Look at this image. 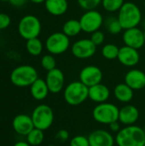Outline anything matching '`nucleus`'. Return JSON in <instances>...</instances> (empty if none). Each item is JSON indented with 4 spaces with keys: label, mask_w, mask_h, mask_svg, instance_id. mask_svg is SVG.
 Masks as SVG:
<instances>
[{
    "label": "nucleus",
    "mask_w": 145,
    "mask_h": 146,
    "mask_svg": "<svg viewBox=\"0 0 145 146\" xmlns=\"http://www.w3.org/2000/svg\"><path fill=\"white\" fill-rule=\"evenodd\" d=\"M110 96L109 87L102 83L89 87V98L97 104H102L108 101Z\"/></svg>",
    "instance_id": "obj_19"
},
{
    "label": "nucleus",
    "mask_w": 145,
    "mask_h": 146,
    "mask_svg": "<svg viewBox=\"0 0 145 146\" xmlns=\"http://www.w3.org/2000/svg\"><path fill=\"white\" fill-rule=\"evenodd\" d=\"M106 28L108 32L113 35H116L123 30L121 24L116 17H110L106 21Z\"/></svg>",
    "instance_id": "obj_27"
},
{
    "label": "nucleus",
    "mask_w": 145,
    "mask_h": 146,
    "mask_svg": "<svg viewBox=\"0 0 145 146\" xmlns=\"http://www.w3.org/2000/svg\"><path fill=\"white\" fill-rule=\"evenodd\" d=\"M117 146H144L145 144L144 129L136 126H125L116 133Z\"/></svg>",
    "instance_id": "obj_1"
},
{
    "label": "nucleus",
    "mask_w": 145,
    "mask_h": 146,
    "mask_svg": "<svg viewBox=\"0 0 145 146\" xmlns=\"http://www.w3.org/2000/svg\"><path fill=\"white\" fill-rule=\"evenodd\" d=\"M144 146H145V144H144Z\"/></svg>",
    "instance_id": "obj_45"
},
{
    "label": "nucleus",
    "mask_w": 145,
    "mask_h": 146,
    "mask_svg": "<svg viewBox=\"0 0 145 146\" xmlns=\"http://www.w3.org/2000/svg\"><path fill=\"white\" fill-rule=\"evenodd\" d=\"M119 113L120 110L115 104L105 102L98 104L93 109L92 117L97 122L109 126L110 123L119 121Z\"/></svg>",
    "instance_id": "obj_5"
},
{
    "label": "nucleus",
    "mask_w": 145,
    "mask_h": 146,
    "mask_svg": "<svg viewBox=\"0 0 145 146\" xmlns=\"http://www.w3.org/2000/svg\"><path fill=\"white\" fill-rule=\"evenodd\" d=\"M144 40H145V29H144Z\"/></svg>",
    "instance_id": "obj_40"
},
{
    "label": "nucleus",
    "mask_w": 145,
    "mask_h": 146,
    "mask_svg": "<svg viewBox=\"0 0 145 146\" xmlns=\"http://www.w3.org/2000/svg\"><path fill=\"white\" fill-rule=\"evenodd\" d=\"M44 131L36 127H34L26 135V142L31 146H38L41 145L44 141Z\"/></svg>",
    "instance_id": "obj_24"
},
{
    "label": "nucleus",
    "mask_w": 145,
    "mask_h": 146,
    "mask_svg": "<svg viewBox=\"0 0 145 146\" xmlns=\"http://www.w3.org/2000/svg\"><path fill=\"white\" fill-rule=\"evenodd\" d=\"M123 41L126 45L138 50L145 44L144 32L138 27L126 29L123 33Z\"/></svg>",
    "instance_id": "obj_13"
},
{
    "label": "nucleus",
    "mask_w": 145,
    "mask_h": 146,
    "mask_svg": "<svg viewBox=\"0 0 145 146\" xmlns=\"http://www.w3.org/2000/svg\"><path fill=\"white\" fill-rule=\"evenodd\" d=\"M28 0H9V3L15 7H22L26 3Z\"/></svg>",
    "instance_id": "obj_36"
},
{
    "label": "nucleus",
    "mask_w": 145,
    "mask_h": 146,
    "mask_svg": "<svg viewBox=\"0 0 145 146\" xmlns=\"http://www.w3.org/2000/svg\"><path fill=\"white\" fill-rule=\"evenodd\" d=\"M79 5L85 10L95 9L100 3H102L103 0H77Z\"/></svg>",
    "instance_id": "obj_30"
},
{
    "label": "nucleus",
    "mask_w": 145,
    "mask_h": 146,
    "mask_svg": "<svg viewBox=\"0 0 145 146\" xmlns=\"http://www.w3.org/2000/svg\"><path fill=\"white\" fill-rule=\"evenodd\" d=\"M104 38H105V37H104L103 33L101 32V31H99V30H97V31L92 33H91V40L97 46L102 44L103 43V41H104Z\"/></svg>",
    "instance_id": "obj_32"
},
{
    "label": "nucleus",
    "mask_w": 145,
    "mask_h": 146,
    "mask_svg": "<svg viewBox=\"0 0 145 146\" xmlns=\"http://www.w3.org/2000/svg\"><path fill=\"white\" fill-rule=\"evenodd\" d=\"M124 3H125L124 0H103L102 1V4L104 9L109 12L119 11Z\"/></svg>",
    "instance_id": "obj_28"
},
{
    "label": "nucleus",
    "mask_w": 145,
    "mask_h": 146,
    "mask_svg": "<svg viewBox=\"0 0 145 146\" xmlns=\"http://www.w3.org/2000/svg\"><path fill=\"white\" fill-rule=\"evenodd\" d=\"M0 1H2V2H9V0H0Z\"/></svg>",
    "instance_id": "obj_39"
},
{
    "label": "nucleus",
    "mask_w": 145,
    "mask_h": 146,
    "mask_svg": "<svg viewBox=\"0 0 145 146\" xmlns=\"http://www.w3.org/2000/svg\"><path fill=\"white\" fill-rule=\"evenodd\" d=\"M11 22L9 15L4 13H0V30L7 28Z\"/></svg>",
    "instance_id": "obj_34"
},
{
    "label": "nucleus",
    "mask_w": 145,
    "mask_h": 146,
    "mask_svg": "<svg viewBox=\"0 0 145 146\" xmlns=\"http://www.w3.org/2000/svg\"><path fill=\"white\" fill-rule=\"evenodd\" d=\"M38 78L37 70L30 65L16 67L10 74V80L12 84L18 87L31 86Z\"/></svg>",
    "instance_id": "obj_4"
},
{
    "label": "nucleus",
    "mask_w": 145,
    "mask_h": 146,
    "mask_svg": "<svg viewBox=\"0 0 145 146\" xmlns=\"http://www.w3.org/2000/svg\"><path fill=\"white\" fill-rule=\"evenodd\" d=\"M81 31L82 28L79 20H75V19L68 20L64 23L62 27V33H64L69 38L78 35Z\"/></svg>",
    "instance_id": "obj_23"
},
{
    "label": "nucleus",
    "mask_w": 145,
    "mask_h": 146,
    "mask_svg": "<svg viewBox=\"0 0 145 146\" xmlns=\"http://www.w3.org/2000/svg\"><path fill=\"white\" fill-rule=\"evenodd\" d=\"M56 139L60 143H65L69 139V133L65 129L59 130L56 134Z\"/></svg>",
    "instance_id": "obj_33"
},
{
    "label": "nucleus",
    "mask_w": 145,
    "mask_h": 146,
    "mask_svg": "<svg viewBox=\"0 0 145 146\" xmlns=\"http://www.w3.org/2000/svg\"><path fill=\"white\" fill-rule=\"evenodd\" d=\"M26 47L27 52L30 55L34 56H39L43 50V44H42L41 40L38 38H34L26 40Z\"/></svg>",
    "instance_id": "obj_25"
},
{
    "label": "nucleus",
    "mask_w": 145,
    "mask_h": 146,
    "mask_svg": "<svg viewBox=\"0 0 145 146\" xmlns=\"http://www.w3.org/2000/svg\"><path fill=\"white\" fill-rule=\"evenodd\" d=\"M70 45L69 37L64 33H54L45 41V48L51 55H60L66 52Z\"/></svg>",
    "instance_id": "obj_8"
},
{
    "label": "nucleus",
    "mask_w": 145,
    "mask_h": 146,
    "mask_svg": "<svg viewBox=\"0 0 145 146\" xmlns=\"http://www.w3.org/2000/svg\"><path fill=\"white\" fill-rule=\"evenodd\" d=\"M114 95L119 102L127 104L132 100L134 93L133 90L126 83H121L115 87Z\"/></svg>",
    "instance_id": "obj_22"
},
{
    "label": "nucleus",
    "mask_w": 145,
    "mask_h": 146,
    "mask_svg": "<svg viewBox=\"0 0 145 146\" xmlns=\"http://www.w3.org/2000/svg\"><path fill=\"white\" fill-rule=\"evenodd\" d=\"M144 6H145V3H144Z\"/></svg>",
    "instance_id": "obj_43"
},
{
    "label": "nucleus",
    "mask_w": 145,
    "mask_h": 146,
    "mask_svg": "<svg viewBox=\"0 0 145 146\" xmlns=\"http://www.w3.org/2000/svg\"><path fill=\"white\" fill-rule=\"evenodd\" d=\"M103 77V74L102 70L94 65L85 67L79 73V80L88 87L101 83Z\"/></svg>",
    "instance_id": "obj_11"
},
{
    "label": "nucleus",
    "mask_w": 145,
    "mask_h": 146,
    "mask_svg": "<svg viewBox=\"0 0 145 146\" xmlns=\"http://www.w3.org/2000/svg\"><path fill=\"white\" fill-rule=\"evenodd\" d=\"M118 20L124 30L137 27L142 20L140 9L133 3L126 2L119 10Z\"/></svg>",
    "instance_id": "obj_2"
},
{
    "label": "nucleus",
    "mask_w": 145,
    "mask_h": 146,
    "mask_svg": "<svg viewBox=\"0 0 145 146\" xmlns=\"http://www.w3.org/2000/svg\"><path fill=\"white\" fill-rule=\"evenodd\" d=\"M120 48L114 44H107L102 49V55L108 60H114L118 57Z\"/></svg>",
    "instance_id": "obj_26"
},
{
    "label": "nucleus",
    "mask_w": 145,
    "mask_h": 146,
    "mask_svg": "<svg viewBox=\"0 0 145 146\" xmlns=\"http://www.w3.org/2000/svg\"><path fill=\"white\" fill-rule=\"evenodd\" d=\"M144 27H145V21H144Z\"/></svg>",
    "instance_id": "obj_42"
},
{
    "label": "nucleus",
    "mask_w": 145,
    "mask_h": 146,
    "mask_svg": "<svg viewBox=\"0 0 145 146\" xmlns=\"http://www.w3.org/2000/svg\"><path fill=\"white\" fill-rule=\"evenodd\" d=\"M139 118V111L138 108L132 104H127L120 110L119 121L124 126L134 125Z\"/></svg>",
    "instance_id": "obj_17"
},
{
    "label": "nucleus",
    "mask_w": 145,
    "mask_h": 146,
    "mask_svg": "<svg viewBox=\"0 0 145 146\" xmlns=\"http://www.w3.org/2000/svg\"><path fill=\"white\" fill-rule=\"evenodd\" d=\"M45 82L48 86L50 92L54 94L59 93L62 91L64 87V74L61 69L56 68L50 71H48L45 78Z\"/></svg>",
    "instance_id": "obj_12"
},
{
    "label": "nucleus",
    "mask_w": 145,
    "mask_h": 146,
    "mask_svg": "<svg viewBox=\"0 0 145 146\" xmlns=\"http://www.w3.org/2000/svg\"><path fill=\"white\" fill-rule=\"evenodd\" d=\"M70 146H90L88 137L83 135H76L70 140Z\"/></svg>",
    "instance_id": "obj_31"
},
{
    "label": "nucleus",
    "mask_w": 145,
    "mask_h": 146,
    "mask_svg": "<svg viewBox=\"0 0 145 146\" xmlns=\"http://www.w3.org/2000/svg\"><path fill=\"white\" fill-rule=\"evenodd\" d=\"M90 146H114L115 139L107 130L97 129L88 136Z\"/></svg>",
    "instance_id": "obj_14"
},
{
    "label": "nucleus",
    "mask_w": 145,
    "mask_h": 146,
    "mask_svg": "<svg viewBox=\"0 0 145 146\" xmlns=\"http://www.w3.org/2000/svg\"><path fill=\"white\" fill-rule=\"evenodd\" d=\"M41 65L44 69L47 71H50L56 67V61L55 57L50 55H44L41 59Z\"/></svg>",
    "instance_id": "obj_29"
},
{
    "label": "nucleus",
    "mask_w": 145,
    "mask_h": 146,
    "mask_svg": "<svg viewBox=\"0 0 145 146\" xmlns=\"http://www.w3.org/2000/svg\"><path fill=\"white\" fill-rule=\"evenodd\" d=\"M109 130L112 132V133H117L118 132H120V130L121 129V122L119 121H114L112 123H110L109 125Z\"/></svg>",
    "instance_id": "obj_35"
},
{
    "label": "nucleus",
    "mask_w": 145,
    "mask_h": 146,
    "mask_svg": "<svg viewBox=\"0 0 145 146\" xmlns=\"http://www.w3.org/2000/svg\"><path fill=\"white\" fill-rule=\"evenodd\" d=\"M12 126L14 131L21 136H26L34 128L32 117L25 114L17 115L13 119Z\"/></svg>",
    "instance_id": "obj_16"
},
{
    "label": "nucleus",
    "mask_w": 145,
    "mask_h": 146,
    "mask_svg": "<svg viewBox=\"0 0 145 146\" xmlns=\"http://www.w3.org/2000/svg\"><path fill=\"white\" fill-rule=\"evenodd\" d=\"M30 1L34 3H44L46 0H30Z\"/></svg>",
    "instance_id": "obj_38"
},
{
    "label": "nucleus",
    "mask_w": 145,
    "mask_h": 146,
    "mask_svg": "<svg viewBox=\"0 0 145 146\" xmlns=\"http://www.w3.org/2000/svg\"><path fill=\"white\" fill-rule=\"evenodd\" d=\"M73 56L79 59H87L93 56L97 51V45L91 38H83L76 41L71 48Z\"/></svg>",
    "instance_id": "obj_10"
},
{
    "label": "nucleus",
    "mask_w": 145,
    "mask_h": 146,
    "mask_svg": "<svg viewBox=\"0 0 145 146\" xmlns=\"http://www.w3.org/2000/svg\"><path fill=\"white\" fill-rule=\"evenodd\" d=\"M66 103L71 106H77L89 98V87L80 80L73 81L68 84L63 92Z\"/></svg>",
    "instance_id": "obj_3"
},
{
    "label": "nucleus",
    "mask_w": 145,
    "mask_h": 146,
    "mask_svg": "<svg viewBox=\"0 0 145 146\" xmlns=\"http://www.w3.org/2000/svg\"><path fill=\"white\" fill-rule=\"evenodd\" d=\"M48 146H56V145H48Z\"/></svg>",
    "instance_id": "obj_41"
},
{
    "label": "nucleus",
    "mask_w": 145,
    "mask_h": 146,
    "mask_svg": "<svg viewBox=\"0 0 145 146\" xmlns=\"http://www.w3.org/2000/svg\"><path fill=\"white\" fill-rule=\"evenodd\" d=\"M32 120L34 127L40 130L49 129L54 122V113L52 109L47 104H39L32 113Z\"/></svg>",
    "instance_id": "obj_6"
},
{
    "label": "nucleus",
    "mask_w": 145,
    "mask_h": 146,
    "mask_svg": "<svg viewBox=\"0 0 145 146\" xmlns=\"http://www.w3.org/2000/svg\"><path fill=\"white\" fill-rule=\"evenodd\" d=\"M14 146H31L27 142H25V141H19L17 143H15Z\"/></svg>",
    "instance_id": "obj_37"
},
{
    "label": "nucleus",
    "mask_w": 145,
    "mask_h": 146,
    "mask_svg": "<svg viewBox=\"0 0 145 146\" xmlns=\"http://www.w3.org/2000/svg\"><path fill=\"white\" fill-rule=\"evenodd\" d=\"M44 5L46 10L55 16L64 15L68 9V0H46Z\"/></svg>",
    "instance_id": "obj_21"
},
{
    "label": "nucleus",
    "mask_w": 145,
    "mask_h": 146,
    "mask_svg": "<svg viewBox=\"0 0 145 146\" xmlns=\"http://www.w3.org/2000/svg\"><path fill=\"white\" fill-rule=\"evenodd\" d=\"M117 59L126 67H134L139 62L140 55L137 49L125 45L120 48Z\"/></svg>",
    "instance_id": "obj_15"
},
{
    "label": "nucleus",
    "mask_w": 145,
    "mask_h": 146,
    "mask_svg": "<svg viewBox=\"0 0 145 146\" xmlns=\"http://www.w3.org/2000/svg\"><path fill=\"white\" fill-rule=\"evenodd\" d=\"M30 92L32 97L38 101H41L46 98L50 92L45 80L39 78H38L32 84V86H30Z\"/></svg>",
    "instance_id": "obj_20"
},
{
    "label": "nucleus",
    "mask_w": 145,
    "mask_h": 146,
    "mask_svg": "<svg viewBox=\"0 0 145 146\" xmlns=\"http://www.w3.org/2000/svg\"><path fill=\"white\" fill-rule=\"evenodd\" d=\"M125 83L133 91L145 87V73L139 69H131L125 75Z\"/></svg>",
    "instance_id": "obj_18"
},
{
    "label": "nucleus",
    "mask_w": 145,
    "mask_h": 146,
    "mask_svg": "<svg viewBox=\"0 0 145 146\" xmlns=\"http://www.w3.org/2000/svg\"><path fill=\"white\" fill-rule=\"evenodd\" d=\"M79 22L83 32L92 33L99 30L102 27L103 23V17L102 14L96 9L86 10L85 13L80 17Z\"/></svg>",
    "instance_id": "obj_9"
},
{
    "label": "nucleus",
    "mask_w": 145,
    "mask_h": 146,
    "mask_svg": "<svg viewBox=\"0 0 145 146\" xmlns=\"http://www.w3.org/2000/svg\"><path fill=\"white\" fill-rule=\"evenodd\" d=\"M144 132H145V128H144Z\"/></svg>",
    "instance_id": "obj_44"
},
{
    "label": "nucleus",
    "mask_w": 145,
    "mask_h": 146,
    "mask_svg": "<svg viewBox=\"0 0 145 146\" xmlns=\"http://www.w3.org/2000/svg\"><path fill=\"white\" fill-rule=\"evenodd\" d=\"M18 32L26 40L38 38L41 32V22L35 15H25L18 24Z\"/></svg>",
    "instance_id": "obj_7"
}]
</instances>
